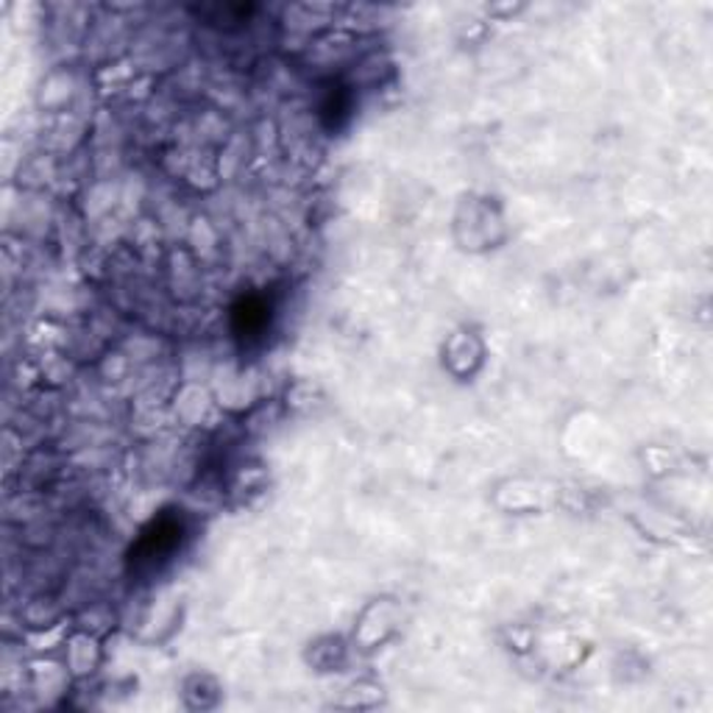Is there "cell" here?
Masks as SVG:
<instances>
[{
  "label": "cell",
  "mask_w": 713,
  "mask_h": 713,
  "mask_svg": "<svg viewBox=\"0 0 713 713\" xmlns=\"http://www.w3.org/2000/svg\"><path fill=\"white\" fill-rule=\"evenodd\" d=\"M181 540V521L179 519H160L154 521V527L142 535L140 544H137V560H145V563H162L174 555V549L179 547Z\"/></svg>",
  "instance_id": "1"
}]
</instances>
